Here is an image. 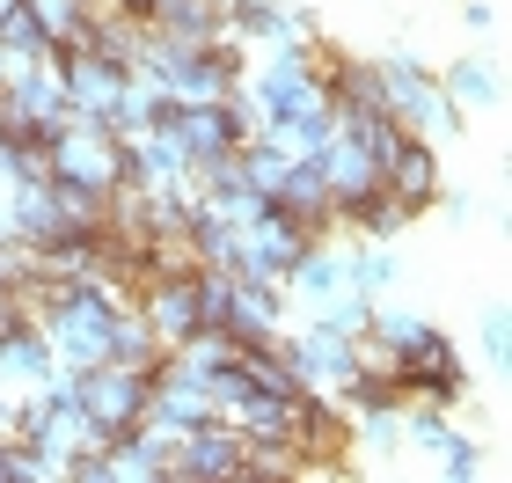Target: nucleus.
<instances>
[{"label":"nucleus","mask_w":512,"mask_h":483,"mask_svg":"<svg viewBox=\"0 0 512 483\" xmlns=\"http://www.w3.org/2000/svg\"><path fill=\"white\" fill-rule=\"evenodd\" d=\"M381 66V103H388V118L403 125V132H417V140H454L461 132V110L447 103V88H439V74L417 52H403V44H388V52L374 59Z\"/></svg>","instance_id":"1"},{"label":"nucleus","mask_w":512,"mask_h":483,"mask_svg":"<svg viewBox=\"0 0 512 483\" xmlns=\"http://www.w3.org/2000/svg\"><path fill=\"white\" fill-rule=\"evenodd\" d=\"M44 154H52V176H66V183H81V191H118L125 183V169H132V154H125V140L110 132L103 118H66L52 140H44Z\"/></svg>","instance_id":"2"},{"label":"nucleus","mask_w":512,"mask_h":483,"mask_svg":"<svg viewBox=\"0 0 512 483\" xmlns=\"http://www.w3.org/2000/svg\"><path fill=\"white\" fill-rule=\"evenodd\" d=\"M81 410L88 425L103 432V440H118V432H132L139 418H147V374L139 366H81Z\"/></svg>","instance_id":"3"},{"label":"nucleus","mask_w":512,"mask_h":483,"mask_svg":"<svg viewBox=\"0 0 512 483\" xmlns=\"http://www.w3.org/2000/svg\"><path fill=\"white\" fill-rule=\"evenodd\" d=\"M242 476V425L227 418H205L183 432L176 462H169V483H235Z\"/></svg>","instance_id":"4"},{"label":"nucleus","mask_w":512,"mask_h":483,"mask_svg":"<svg viewBox=\"0 0 512 483\" xmlns=\"http://www.w3.org/2000/svg\"><path fill=\"white\" fill-rule=\"evenodd\" d=\"M315 242V227L308 220H293V213H278V205H264L256 220H242V264L235 271H264V279H286L293 257Z\"/></svg>","instance_id":"5"},{"label":"nucleus","mask_w":512,"mask_h":483,"mask_svg":"<svg viewBox=\"0 0 512 483\" xmlns=\"http://www.w3.org/2000/svg\"><path fill=\"white\" fill-rule=\"evenodd\" d=\"M59 81H66V103H74V118H110L125 96V66L88 52V44H59Z\"/></svg>","instance_id":"6"},{"label":"nucleus","mask_w":512,"mask_h":483,"mask_svg":"<svg viewBox=\"0 0 512 483\" xmlns=\"http://www.w3.org/2000/svg\"><path fill=\"white\" fill-rule=\"evenodd\" d=\"M381 183H388V191L410 205V220H425V213H432V198H439V183H447V169H439L432 140L403 132V140H395V147L381 154Z\"/></svg>","instance_id":"7"},{"label":"nucleus","mask_w":512,"mask_h":483,"mask_svg":"<svg viewBox=\"0 0 512 483\" xmlns=\"http://www.w3.org/2000/svg\"><path fill=\"white\" fill-rule=\"evenodd\" d=\"M315 161H322V176H330V198H359V191L381 183V161H374V147H366L352 125H337L330 140L315 147Z\"/></svg>","instance_id":"8"},{"label":"nucleus","mask_w":512,"mask_h":483,"mask_svg":"<svg viewBox=\"0 0 512 483\" xmlns=\"http://www.w3.org/2000/svg\"><path fill=\"white\" fill-rule=\"evenodd\" d=\"M366 330H374L388 352H395V366H417V359H432L439 344H447V330H439V322H425L417 308H395L388 293L374 301V322H366Z\"/></svg>","instance_id":"9"},{"label":"nucleus","mask_w":512,"mask_h":483,"mask_svg":"<svg viewBox=\"0 0 512 483\" xmlns=\"http://www.w3.org/2000/svg\"><path fill=\"white\" fill-rule=\"evenodd\" d=\"M439 88H447L454 110H498L505 103V74L491 52H461L454 66H439Z\"/></svg>","instance_id":"10"},{"label":"nucleus","mask_w":512,"mask_h":483,"mask_svg":"<svg viewBox=\"0 0 512 483\" xmlns=\"http://www.w3.org/2000/svg\"><path fill=\"white\" fill-rule=\"evenodd\" d=\"M213 22H220V0H154L147 30H161V37H213Z\"/></svg>","instance_id":"11"},{"label":"nucleus","mask_w":512,"mask_h":483,"mask_svg":"<svg viewBox=\"0 0 512 483\" xmlns=\"http://www.w3.org/2000/svg\"><path fill=\"white\" fill-rule=\"evenodd\" d=\"M439 476H447V483H476V476H483V447L454 432V440L439 447Z\"/></svg>","instance_id":"12"},{"label":"nucleus","mask_w":512,"mask_h":483,"mask_svg":"<svg viewBox=\"0 0 512 483\" xmlns=\"http://www.w3.org/2000/svg\"><path fill=\"white\" fill-rule=\"evenodd\" d=\"M483 366H491V374L505 366V308H498V301L483 308Z\"/></svg>","instance_id":"13"},{"label":"nucleus","mask_w":512,"mask_h":483,"mask_svg":"<svg viewBox=\"0 0 512 483\" xmlns=\"http://www.w3.org/2000/svg\"><path fill=\"white\" fill-rule=\"evenodd\" d=\"M461 22H469V30H483V37H491V30H498V0H461Z\"/></svg>","instance_id":"14"},{"label":"nucleus","mask_w":512,"mask_h":483,"mask_svg":"<svg viewBox=\"0 0 512 483\" xmlns=\"http://www.w3.org/2000/svg\"><path fill=\"white\" fill-rule=\"evenodd\" d=\"M0 74H8V66H0Z\"/></svg>","instance_id":"15"}]
</instances>
